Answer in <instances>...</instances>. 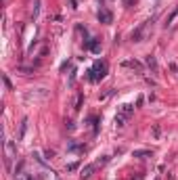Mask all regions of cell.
<instances>
[{"label": "cell", "mask_w": 178, "mask_h": 180, "mask_svg": "<svg viewBox=\"0 0 178 180\" xmlns=\"http://www.w3.org/2000/svg\"><path fill=\"white\" fill-rule=\"evenodd\" d=\"M120 113H124L126 118H130L132 113H134V107H132V105H122V107H120Z\"/></svg>", "instance_id": "9"}, {"label": "cell", "mask_w": 178, "mask_h": 180, "mask_svg": "<svg viewBox=\"0 0 178 180\" xmlns=\"http://www.w3.org/2000/svg\"><path fill=\"white\" fill-rule=\"evenodd\" d=\"M122 65H124V67H130V69H136L138 73L143 71V65H140V63H138V61H134V59H130V61H124Z\"/></svg>", "instance_id": "7"}, {"label": "cell", "mask_w": 178, "mask_h": 180, "mask_svg": "<svg viewBox=\"0 0 178 180\" xmlns=\"http://www.w3.org/2000/svg\"><path fill=\"white\" fill-rule=\"evenodd\" d=\"M134 157H140V159H145V157H153V151H147V149H138V151L132 153Z\"/></svg>", "instance_id": "8"}, {"label": "cell", "mask_w": 178, "mask_h": 180, "mask_svg": "<svg viewBox=\"0 0 178 180\" xmlns=\"http://www.w3.org/2000/svg\"><path fill=\"white\" fill-rule=\"evenodd\" d=\"M44 155H46V159H53V157H55V151H50V149H48Z\"/></svg>", "instance_id": "19"}, {"label": "cell", "mask_w": 178, "mask_h": 180, "mask_svg": "<svg viewBox=\"0 0 178 180\" xmlns=\"http://www.w3.org/2000/svg\"><path fill=\"white\" fill-rule=\"evenodd\" d=\"M155 180H159V178H155Z\"/></svg>", "instance_id": "22"}, {"label": "cell", "mask_w": 178, "mask_h": 180, "mask_svg": "<svg viewBox=\"0 0 178 180\" xmlns=\"http://www.w3.org/2000/svg\"><path fill=\"white\" fill-rule=\"evenodd\" d=\"M124 4H126V7H130V4H136V0H124Z\"/></svg>", "instance_id": "21"}, {"label": "cell", "mask_w": 178, "mask_h": 180, "mask_svg": "<svg viewBox=\"0 0 178 180\" xmlns=\"http://www.w3.org/2000/svg\"><path fill=\"white\" fill-rule=\"evenodd\" d=\"M84 48L90 50V52H94V55H99V52H101V42L94 40V38H88V40L84 42Z\"/></svg>", "instance_id": "3"}, {"label": "cell", "mask_w": 178, "mask_h": 180, "mask_svg": "<svg viewBox=\"0 0 178 180\" xmlns=\"http://www.w3.org/2000/svg\"><path fill=\"white\" fill-rule=\"evenodd\" d=\"M107 161H109V157H103V159H96L94 163H96V166H105V163H107Z\"/></svg>", "instance_id": "16"}, {"label": "cell", "mask_w": 178, "mask_h": 180, "mask_svg": "<svg viewBox=\"0 0 178 180\" xmlns=\"http://www.w3.org/2000/svg\"><path fill=\"white\" fill-rule=\"evenodd\" d=\"M25 130H28V118L21 122V132H19V138H23V134H25Z\"/></svg>", "instance_id": "13"}, {"label": "cell", "mask_w": 178, "mask_h": 180, "mask_svg": "<svg viewBox=\"0 0 178 180\" xmlns=\"http://www.w3.org/2000/svg\"><path fill=\"white\" fill-rule=\"evenodd\" d=\"M128 119H130V118H126L124 113H117V115H115V126H120V128H122V126H126V122H128Z\"/></svg>", "instance_id": "10"}, {"label": "cell", "mask_w": 178, "mask_h": 180, "mask_svg": "<svg viewBox=\"0 0 178 180\" xmlns=\"http://www.w3.org/2000/svg\"><path fill=\"white\" fill-rule=\"evenodd\" d=\"M96 19H99V23L109 25V23H113V13H111L109 8H101V11L96 13Z\"/></svg>", "instance_id": "2"}, {"label": "cell", "mask_w": 178, "mask_h": 180, "mask_svg": "<svg viewBox=\"0 0 178 180\" xmlns=\"http://www.w3.org/2000/svg\"><path fill=\"white\" fill-rule=\"evenodd\" d=\"M78 170V163H69L67 166V172H75Z\"/></svg>", "instance_id": "18"}, {"label": "cell", "mask_w": 178, "mask_h": 180, "mask_svg": "<svg viewBox=\"0 0 178 180\" xmlns=\"http://www.w3.org/2000/svg\"><path fill=\"white\" fill-rule=\"evenodd\" d=\"M4 84H7V88H8V90H13V84H11V80H8L7 76H4Z\"/></svg>", "instance_id": "20"}, {"label": "cell", "mask_w": 178, "mask_h": 180, "mask_svg": "<svg viewBox=\"0 0 178 180\" xmlns=\"http://www.w3.org/2000/svg\"><path fill=\"white\" fill-rule=\"evenodd\" d=\"M149 23H151V21H145V23H140V25L132 32V42H140V40H143V34H145V29H147Z\"/></svg>", "instance_id": "4"}, {"label": "cell", "mask_w": 178, "mask_h": 180, "mask_svg": "<svg viewBox=\"0 0 178 180\" xmlns=\"http://www.w3.org/2000/svg\"><path fill=\"white\" fill-rule=\"evenodd\" d=\"M176 17H178V7H176V8H174V11H172V13H170V15H168V19H165V25H170L172 21L176 19Z\"/></svg>", "instance_id": "12"}, {"label": "cell", "mask_w": 178, "mask_h": 180, "mask_svg": "<svg viewBox=\"0 0 178 180\" xmlns=\"http://www.w3.org/2000/svg\"><path fill=\"white\" fill-rule=\"evenodd\" d=\"M38 13H40V0H36V8H34V19L38 17Z\"/></svg>", "instance_id": "15"}, {"label": "cell", "mask_w": 178, "mask_h": 180, "mask_svg": "<svg viewBox=\"0 0 178 180\" xmlns=\"http://www.w3.org/2000/svg\"><path fill=\"white\" fill-rule=\"evenodd\" d=\"M17 180H32L29 174H17Z\"/></svg>", "instance_id": "14"}, {"label": "cell", "mask_w": 178, "mask_h": 180, "mask_svg": "<svg viewBox=\"0 0 178 180\" xmlns=\"http://www.w3.org/2000/svg\"><path fill=\"white\" fill-rule=\"evenodd\" d=\"M82 101H84V97L80 94V97H78V101H75V109H80V107H82Z\"/></svg>", "instance_id": "17"}, {"label": "cell", "mask_w": 178, "mask_h": 180, "mask_svg": "<svg viewBox=\"0 0 178 180\" xmlns=\"http://www.w3.org/2000/svg\"><path fill=\"white\" fill-rule=\"evenodd\" d=\"M67 149H69V151H74V153H82L86 147H84V145H75V142H69Z\"/></svg>", "instance_id": "11"}, {"label": "cell", "mask_w": 178, "mask_h": 180, "mask_svg": "<svg viewBox=\"0 0 178 180\" xmlns=\"http://www.w3.org/2000/svg\"><path fill=\"white\" fill-rule=\"evenodd\" d=\"M105 76H107V63L105 61H96L94 67L86 71V80L88 82H101Z\"/></svg>", "instance_id": "1"}, {"label": "cell", "mask_w": 178, "mask_h": 180, "mask_svg": "<svg viewBox=\"0 0 178 180\" xmlns=\"http://www.w3.org/2000/svg\"><path fill=\"white\" fill-rule=\"evenodd\" d=\"M145 63H147V67H149L153 73H157V61H155V57H153V55H147Z\"/></svg>", "instance_id": "6"}, {"label": "cell", "mask_w": 178, "mask_h": 180, "mask_svg": "<svg viewBox=\"0 0 178 180\" xmlns=\"http://www.w3.org/2000/svg\"><path fill=\"white\" fill-rule=\"evenodd\" d=\"M96 163H88V166H84L82 170H80V178L82 180H86V178H90V176H92V174H94V170H96Z\"/></svg>", "instance_id": "5"}]
</instances>
